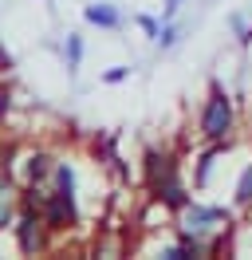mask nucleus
<instances>
[{"label":"nucleus","instance_id":"12","mask_svg":"<svg viewBox=\"0 0 252 260\" xmlns=\"http://www.w3.org/2000/svg\"><path fill=\"white\" fill-rule=\"evenodd\" d=\"M63 63H67V71H79V63H83V36L79 32H67V40H63Z\"/></svg>","mask_w":252,"mask_h":260},{"label":"nucleus","instance_id":"11","mask_svg":"<svg viewBox=\"0 0 252 260\" xmlns=\"http://www.w3.org/2000/svg\"><path fill=\"white\" fill-rule=\"evenodd\" d=\"M233 205L236 209H252V162H244V170H240V178L233 185Z\"/></svg>","mask_w":252,"mask_h":260},{"label":"nucleus","instance_id":"4","mask_svg":"<svg viewBox=\"0 0 252 260\" xmlns=\"http://www.w3.org/2000/svg\"><path fill=\"white\" fill-rule=\"evenodd\" d=\"M181 170V162H177V154L173 150H158V146H150L146 154H142V185L146 189H154L162 178H170V174H177Z\"/></svg>","mask_w":252,"mask_h":260},{"label":"nucleus","instance_id":"1","mask_svg":"<svg viewBox=\"0 0 252 260\" xmlns=\"http://www.w3.org/2000/svg\"><path fill=\"white\" fill-rule=\"evenodd\" d=\"M170 229H173V237L197 241L205 248V256H217V252H229V248H233L236 217H233V209H225V205H205V201H193V197H189L185 205L173 213Z\"/></svg>","mask_w":252,"mask_h":260},{"label":"nucleus","instance_id":"3","mask_svg":"<svg viewBox=\"0 0 252 260\" xmlns=\"http://www.w3.org/2000/svg\"><path fill=\"white\" fill-rule=\"evenodd\" d=\"M12 241H16V252H20V256H47L51 244H55V233H51V225L44 221V213L20 209L16 221H12Z\"/></svg>","mask_w":252,"mask_h":260},{"label":"nucleus","instance_id":"13","mask_svg":"<svg viewBox=\"0 0 252 260\" xmlns=\"http://www.w3.org/2000/svg\"><path fill=\"white\" fill-rule=\"evenodd\" d=\"M229 28H233L240 48H252V20L244 16V12H229Z\"/></svg>","mask_w":252,"mask_h":260},{"label":"nucleus","instance_id":"10","mask_svg":"<svg viewBox=\"0 0 252 260\" xmlns=\"http://www.w3.org/2000/svg\"><path fill=\"white\" fill-rule=\"evenodd\" d=\"M185 32H189L185 20H162V32H158L154 44H158L162 51H173L177 44H181V40H185Z\"/></svg>","mask_w":252,"mask_h":260},{"label":"nucleus","instance_id":"6","mask_svg":"<svg viewBox=\"0 0 252 260\" xmlns=\"http://www.w3.org/2000/svg\"><path fill=\"white\" fill-rule=\"evenodd\" d=\"M16 213H20V178L8 166H0V233H12Z\"/></svg>","mask_w":252,"mask_h":260},{"label":"nucleus","instance_id":"16","mask_svg":"<svg viewBox=\"0 0 252 260\" xmlns=\"http://www.w3.org/2000/svg\"><path fill=\"white\" fill-rule=\"evenodd\" d=\"M8 114H12V91H8V87H0V126L8 122Z\"/></svg>","mask_w":252,"mask_h":260},{"label":"nucleus","instance_id":"8","mask_svg":"<svg viewBox=\"0 0 252 260\" xmlns=\"http://www.w3.org/2000/svg\"><path fill=\"white\" fill-rule=\"evenodd\" d=\"M83 20L91 24V28H103V32H118L126 24V16L114 8V4H103V0H91V4H83Z\"/></svg>","mask_w":252,"mask_h":260},{"label":"nucleus","instance_id":"2","mask_svg":"<svg viewBox=\"0 0 252 260\" xmlns=\"http://www.w3.org/2000/svg\"><path fill=\"white\" fill-rule=\"evenodd\" d=\"M233 134H236V99L233 91H225V83H209V95L197 114V138L209 146V142H233Z\"/></svg>","mask_w":252,"mask_h":260},{"label":"nucleus","instance_id":"5","mask_svg":"<svg viewBox=\"0 0 252 260\" xmlns=\"http://www.w3.org/2000/svg\"><path fill=\"white\" fill-rule=\"evenodd\" d=\"M55 154L47 146H36V150H28L24 158H20V181H32V185H47L51 181V174H55Z\"/></svg>","mask_w":252,"mask_h":260},{"label":"nucleus","instance_id":"9","mask_svg":"<svg viewBox=\"0 0 252 260\" xmlns=\"http://www.w3.org/2000/svg\"><path fill=\"white\" fill-rule=\"evenodd\" d=\"M225 150H229V142H209V150L201 154V162H197V170H193V185H197V189L209 185V170H213V162H217Z\"/></svg>","mask_w":252,"mask_h":260},{"label":"nucleus","instance_id":"7","mask_svg":"<svg viewBox=\"0 0 252 260\" xmlns=\"http://www.w3.org/2000/svg\"><path fill=\"white\" fill-rule=\"evenodd\" d=\"M146 193L150 197H158V201H162V205H166V209H181V205H185L189 201V185L185 181H181V170H177V174H170V178H162L154 185V189H146Z\"/></svg>","mask_w":252,"mask_h":260},{"label":"nucleus","instance_id":"17","mask_svg":"<svg viewBox=\"0 0 252 260\" xmlns=\"http://www.w3.org/2000/svg\"><path fill=\"white\" fill-rule=\"evenodd\" d=\"M122 79H130V67H110L107 75H103V83H110V87H114V83H122Z\"/></svg>","mask_w":252,"mask_h":260},{"label":"nucleus","instance_id":"14","mask_svg":"<svg viewBox=\"0 0 252 260\" xmlns=\"http://www.w3.org/2000/svg\"><path fill=\"white\" fill-rule=\"evenodd\" d=\"M134 24H138L150 40H158V32H162V20H158V16H146V12H138V16H134Z\"/></svg>","mask_w":252,"mask_h":260},{"label":"nucleus","instance_id":"18","mask_svg":"<svg viewBox=\"0 0 252 260\" xmlns=\"http://www.w3.org/2000/svg\"><path fill=\"white\" fill-rule=\"evenodd\" d=\"M12 67H16V59H12V55H8V48L0 44V71H12Z\"/></svg>","mask_w":252,"mask_h":260},{"label":"nucleus","instance_id":"15","mask_svg":"<svg viewBox=\"0 0 252 260\" xmlns=\"http://www.w3.org/2000/svg\"><path fill=\"white\" fill-rule=\"evenodd\" d=\"M189 0H162V20H177Z\"/></svg>","mask_w":252,"mask_h":260}]
</instances>
